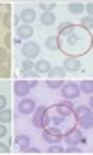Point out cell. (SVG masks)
<instances>
[{
	"mask_svg": "<svg viewBox=\"0 0 93 155\" xmlns=\"http://www.w3.org/2000/svg\"><path fill=\"white\" fill-rule=\"evenodd\" d=\"M73 112H75V116L78 120L80 127H84V129H91L93 127L91 108H88V107H76V108H73Z\"/></svg>",
	"mask_w": 93,
	"mask_h": 155,
	"instance_id": "obj_1",
	"label": "cell"
},
{
	"mask_svg": "<svg viewBox=\"0 0 93 155\" xmlns=\"http://www.w3.org/2000/svg\"><path fill=\"white\" fill-rule=\"evenodd\" d=\"M62 131L60 127H45L43 129V140L49 142V144H60L62 140Z\"/></svg>",
	"mask_w": 93,
	"mask_h": 155,
	"instance_id": "obj_2",
	"label": "cell"
},
{
	"mask_svg": "<svg viewBox=\"0 0 93 155\" xmlns=\"http://www.w3.org/2000/svg\"><path fill=\"white\" fill-rule=\"evenodd\" d=\"M62 94H63V97H67V99H76V97L80 95V88H78V84H75V82H65V84L62 86Z\"/></svg>",
	"mask_w": 93,
	"mask_h": 155,
	"instance_id": "obj_3",
	"label": "cell"
},
{
	"mask_svg": "<svg viewBox=\"0 0 93 155\" xmlns=\"http://www.w3.org/2000/svg\"><path fill=\"white\" fill-rule=\"evenodd\" d=\"M21 51H22V54H24L28 60H32V58H36L37 54H39V45H37V43H34V41H28V43L22 45Z\"/></svg>",
	"mask_w": 93,
	"mask_h": 155,
	"instance_id": "obj_4",
	"label": "cell"
},
{
	"mask_svg": "<svg viewBox=\"0 0 93 155\" xmlns=\"http://www.w3.org/2000/svg\"><path fill=\"white\" fill-rule=\"evenodd\" d=\"M65 140H67L69 146H75V144H78V142H86V138L82 137V133H80L78 129L67 131V133H65Z\"/></svg>",
	"mask_w": 93,
	"mask_h": 155,
	"instance_id": "obj_5",
	"label": "cell"
},
{
	"mask_svg": "<svg viewBox=\"0 0 93 155\" xmlns=\"http://www.w3.org/2000/svg\"><path fill=\"white\" fill-rule=\"evenodd\" d=\"M13 92L19 97H26V94H30V82L28 81H17L13 84Z\"/></svg>",
	"mask_w": 93,
	"mask_h": 155,
	"instance_id": "obj_6",
	"label": "cell"
},
{
	"mask_svg": "<svg viewBox=\"0 0 93 155\" xmlns=\"http://www.w3.org/2000/svg\"><path fill=\"white\" fill-rule=\"evenodd\" d=\"M19 110H21L22 114L34 112V110H36V101H34V99H30V97H22V101L19 103Z\"/></svg>",
	"mask_w": 93,
	"mask_h": 155,
	"instance_id": "obj_7",
	"label": "cell"
},
{
	"mask_svg": "<svg viewBox=\"0 0 93 155\" xmlns=\"http://www.w3.org/2000/svg\"><path fill=\"white\" fill-rule=\"evenodd\" d=\"M62 68L65 69V71H71V73H75V71H80V60L78 58H75V56H69V58H65V62H63V65Z\"/></svg>",
	"mask_w": 93,
	"mask_h": 155,
	"instance_id": "obj_8",
	"label": "cell"
},
{
	"mask_svg": "<svg viewBox=\"0 0 93 155\" xmlns=\"http://www.w3.org/2000/svg\"><path fill=\"white\" fill-rule=\"evenodd\" d=\"M58 110V116H62V118H67V116H71L73 114V105L69 103V101H63V103H58L54 107Z\"/></svg>",
	"mask_w": 93,
	"mask_h": 155,
	"instance_id": "obj_9",
	"label": "cell"
},
{
	"mask_svg": "<svg viewBox=\"0 0 93 155\" xmlns=\"http://www.w3.org/2000/svg\"><path fill=\"white\" fill-rule=\"evenodd\" d=\"M17 36H19L21 39H30V38L34 36L32 25H19V26H17Z\"/></svg>",
	"mask_w": 93,
	"mask_h": 155,
	"instance_id": "obj_10",
	"label": "cell"
},
{
	"mask_svg": "<svg viewBox=\"0 0 93 155\" xmlns=\"http://www.w3.org/2000/svg\"><path fill=\"white\" fill-rule=\"evenodd\" d=\"M19 19H21L24 25H32V21L36 19V12H34L32 8H26V9H22V12H21Z\"/></svg>",
	"mask_w": 93,
	"mask_h": 155,
	"instance_id": "obj_11",
	"label": "cell"
},
{
	"mask_svg": "<svg viewBox=\"0 0 93 155\" xmlns=\"http://www.w3.org/2000/svg\"><path fill=\"white\" fill-rule=\"evenodd\" d=\"M46 112V107H36L34 110V118H32V125L34 127H41V118Z\"/></svg>",
	"mask_w": 93,
	"mask_h": 155,
	"instance_id": "obj_12",
	"label": "cell"
},
{
	"mask_svg": "<svg viewBox=\"0 0 93 155\" xmlns=\"http://www.w3.org/2000/svg\"><path fill=\"white\" fill-rule=\"evenodd\" d=\"M50 68H52V65H50V62H49V60H39V62L34 64V69H36L39 75L49 73V71H50Z\"/></svg>",
	"mask_w": 93,
	"mask_h": 155,
	"instance_id": "obj_13",
	"label": "cell"
},
{
	"mask_svg": "<svg viewBox=\"0 0 93 155\" xmlns=\"http://www.w3.org/2000/svg\"><path fill=\"white\" fill-rule=\"evenodd\" d=\"M45 45H46V49H50V51H58V49H60V38H58V36H49L46 41H45Z\"/></svg>",
	"mask_w": 93,
	"mask_h": 155,
	"instance_id": "obj_14",
	"label": "cell"
},
{
	"mask_svg": "<svg viewBox=\"0 0 93 155\" xmlns=\"http://www.w3.org/2000/svg\"><path fill=\"white\" fill-rule=\"evenodd\" d=\"M75 32V25L73 23H62L60 28H58V34L60 36H69V34H73Z\"/></svg>",
	"mask_w": 93,
	"mask_h": 155,
	"instance_id": "obj_15",
	"label": "cell"
},
{
	"mask_svg": "<svg viewBox=\"0 0 93 155\" xmlns=\"http://www.w3.org/2000/svg\"><path fill=\"white\" fill-rule=\"evenodd\" d=\"M15 144L24 151L28 146H30V137H26V135H19V137H15Z\"/></svg>",
	"mask_w": 93,
	"mask_h": 155,
	"instance_id": "obj_16",
	"label": "cell"
},
{
	"mask_svg": "<svg viewBox=\"0 0 93 155\" xmlns=\"http://www.w3.org/2000/svg\"><path fill=\"white\" fill-rule=\"evenodd\" d=\"M65 73H67V71H65L63 68H60V65H58V68H50L49 77H50V79H63Z\"/></svg>",
	"mask_w": 93,
	"mask_h": 155,
	"instance_id": "obj_17",
	"label": "cell"
},
{
	"mask_svg": "<svg viewBox=\"0 0 93 155\" xmlns=\"http://www.w3.org/2000/svg\"><path fill=\"white\" fill-rule=\"evenodd\" d=\"M9 121H11V110L2 108L0 110V124H9Z\"/></svg>",
	"mask_w": 93,
	"mask_h": 155,
	"instance_id": "obj_18",
	"label": "cell"
},
{
	"mask_svg": "<svg viewBox=\"0 0 93 155\" xmlns=\"http://www.w3.org/2000/svg\"><path fill=\"white\" fill-rule=\"evenodd\" d=\"M69 12L71 13H82L84 12V4L82 2H71L69 4Z\"/></svg>",
	"mask_w": 93,
	"mask_h": 155,
	"instance_id": "obj_19",
	"label": "cell"
},
{
	"mask_svg": "<svg viewBox=\"0 0 93 155\" xmlns=\"http://www.w3.org/2000/svg\"><path fill=\"white\" fill-rule=\"evenodd\" d=\"M54 13H43L41 15V23L45 25V26H50V25H54Z\"/></svg>",
	"mask_w": 93,
	"mask_h": 155,
	"instance_id": "obj_20",
	"label": "cell"
},
{
	"mask_svg": "<svg viewBox=\"0 0 93 155\" xmlns=\"http://www.w3.org/2000/svg\"><path fill=\"white\" fill-rule=\"evenodd\" d=\"M39 8L43 9V13H52V9L56 8V2H39Z\"/></svg>",
	"mask_w": 93,
	"mask_h": 155,
	"instance_id": "obj_21",
	"label": "cell"
},
{
	"mask_svg": "<svg viewBox=\"0 0 93 155\" xmlns=\"http://www.w3.org/2000/svg\"><path fill=\"white\" fill-rule=\"evenodd\" d=\"M65 82H63V79H49L46 81V86L49 88H62Z\"/></svg>",
	"mask_w": 93,
	"mask_h": 155,
	"instance_id": "obj_22",
	"label": "cell"
},
{
	"mask_svg": "<svg viewBox=\"0 0 93 155\" xmlns=\"http://www.w3.org/2000/svg\"><path fill=\"white\" fill-rule=\"evenodd\" d=\"M78 88H80V90H84L86 94H91V92H93V82H91V81H84Z\"/></svg>",
	"mask_w": 93,
	"mask_h": 155,
	"instance_id": "obj_23",
	"label": "cell"
},
{
	"mask_svg": "<svg viewBox=\"0 0 93 155\" xmlns=\"http://www.w3.org/2000/svg\"><path fill=\"white\" fill-rule=\"evenodd\" d=\"M11 19H13V17H11L9 12H6V13L2 15V25H4L6 28H11V25H13V23H11Z\"/></svg>",
	"mask_w": 93,
	"mask_h": 155,
	"instance_id": "obj_24",
	"label": "cell"
},
{
	"mask_svg": "<svg viewBox=\"0 0 93 155\" xmlns=\"http://www.w3.org/2000/svg\"><path fill=\"white\" fill-rule=\"evenodd\" d=\"M46 153H52V155H58V153H63V148L60 146V144H50V148Z\"/></svg>",
	"mask_w": 93,
	"mask_h": 155,
	"instance_id": "obj_25",
	"label": "cell"
},
{
	"mask_svg": "<svg viewBox=\"0 0 93 155\" xmlns=\"http://www.w3.org/2000/svg\"><path fill=\"white\" fill-rule=\"evenodd\" d=\"M9 60V52L6 47H0V64H6Z\"/></svg>",
	"mask_w": 93,
	"mask_h": 155,
	"instance_id": "obj_26",
	"label": "cell"
},
{
	"mask_svg": "<svg viewBox=\"0 0 93 155\" xmlns=\"http://www.w3.org/2000/svg\"><path fill=\"white\" fill-rule=\"evenodd\" d=\"M0 79H9V68L6 64H0Z\"/></svg>",
	"mask_w": 93,
	"mask_h": 155,
	"instance_id": "obj_27",
	"label": "cell"
},
{
	"mask_svg": "<svg viewBox=\"0 0 93 155\" xmlns=\"http://www.w3.org/2000/svg\"><path fill=\"white\" fill-rule=\"evenodd\" d=\"M21 75L24 77V79H36L39 73H37L36 69H28V71H21Z\"/></svg>",
	"mask_w": 93,
	"mask_h": 155,
	"instance_id": "obj_28",
	"label": "cell"
},
{
	"mask_svg": "<svg viewBox=\"0 0 93 155\" xmlns=\"http://www.w3.org/2000/svg\"><path fill=\"white\" fill-rule=\"evenodd\" d=\"M28 69H34V62L26 58L24 62H22V65H21V71H28Z\"/></svg>",
	"mask_w": 93,
	"mask_h": 155,
	"instance_id": "obj_29",
	"label": "cell"
},
{
	"mask_svg": "<svg viewBox=\"0 0 93 155\" xmlns=\"http://www.w3.org/2000/svg\"><path fill=\"white\" fill-rule=\"evenodd\" d=\"M63 120L65 118H62V116H54V118H50V124H54V127H62Z\"/></svg>",
	"mask_w": 93,
	"mask_h": 155,
	"instance_id": "obj_30",
	"label": "cell"
},
{
	"mask_svg": "<svg viewBox=\"0 0 93 155\" xmlns=\"http://www.w3.org/2000/svg\"><path fill=\"white\" fill-rule=\"evenodd\" d=\"M82 26H84V28H88V30H91V26H93V19H91L89 15L82 19Z\"/></svg>",
	"mask_w": 93,
	"mask_h": 155,
	"instance_id": "obj_31",
	"label": "cell"
},
{
	"mask_svg": "<svg viewBox=\"0 0 93 155\" xmlns=\"http://www.w3.org/2000/svg\"><path fill=\"white\" fill-rule=\"evenodd\" d=\"M76 41H78V36L75 34V32H73V34H69V36H67V45H75Z\"/></svg>",
	"mask_w": 93,
	"mask_h": 155,
	"instance_id": "obj_32",
	"label": "cell"
},
{
	"mask_svg": "<svg viewBox=\"0 0 93 155\" xmlns=\"http://www.w3.org/2000/svg\"><path fill=\"white\" fill-rule=\"evenodd\" d=\"M49 124H50V116L45 112V114H43V118H41V127H46Z\"/></svg>",
	"mask_w": 93,
	"mask_h": 155,
	"instance_id": "obj_33",
	"label": "cell"
},
{
	"mask_svg": "<svg viewBox=\"0 0 93 155\" xmlns=\"http://www.w3.org/2000/svg\"><path fill=\"white\" fill-rule=\"evenodd\" d=\"M4 45H6V49L11 47V34H6L4 36Z\"/></svg>",
	"mask_w": 93,
	"mask_h": 155,
	"instance_id": "obj_34",
	"label": "cell"
},
{
	"mask_svg": "<svg viewBox=\"0 0 93 155\" xmlns=\"http://www.w3.org/2000/svg\"><path fill=\"white\" fill-rule=\"evenodd\" d=\"M6 135H8V127H6V124H0V138L6 137Z\"/></svg>",
	"mask_w": 93,
	"mask_h": 155,
	"instance_id": "obj_35",
	"label": "cell"
},
{
	"mask_svg": "<svg viewBox=\"0 0 93 155\" xmlns=\"http://www.w3.org/2000/svg\"><path fill=\"white\" fill-rule=\"evenodd\" d=\"M6 107H8V99H6L4 95H0V110L6 108Z\"/></svg>",
	"mask_w": 93,
	"mask_h": 155,
	"instance_id": "obj_36",
	"label": "cell"
},
{
	"mask_svg": "<svg viewBox=\"0 0 93 155\" xmlns=\"http://www.w3.org/2000/svg\"><path fill=\"white\" fill-rule=\"evenodd\" d=\"M65 153H82V151H80V150H78V148H75V146H69V148H67V151H65Z\"/></svg>",
	"mask_w": 93,
	"mask_h": 155,
	"instance_id": "obj_37",
	"label": "cell"
},
{
	"mask_svg": "<svg viewBox=\"0 0 93 155\" xmlns=\"http://www.w3.org/2000/svg\"><path fill=\"white\" fill-rule=\"evenodd\" d=\"M84 9H86V12L89 13V17H91V13H93V4H91V2H89V4H86V6H84Z\"/></svg>",
	"mask_w": 93,
	"mask_h": 155,
	"instance_id": "obj_38",
	"label": "cell"
},
{
	"mask_svg": "<svg viewBox=\"0 0 93 155\" xmlns=\"http://www.w3.org/2000/svg\"><path fill=\"white\" fill-rule=\"evenodd\" d=\"M24 153H39V150H37V148H32V146H28V148L24 150Z\"/></svg>",
	"mask_w": 93,
	"mask_h": 155,
	"instance_id": "obj_39",
	"label": "cell"
},
{
	"mask_svg": "<svg viewBox=\"0 0 93 155\" xmlns=\"http://www.w3.org/2000/svg\"><path fill=\"white\" fill-rule=\"evenodd\" d=\"M0 153H9V146H6V144H0Z\"/></svg>",
	"mask_w": 93,
	"mask_h": 155,
	"instance_id": "obj_40",
	"label": "cell"
},
{
	"mask_svg": "<svg viewBox=\"0 0 93 155\" xmlns=\"http://www.w3.org/2000/svg\"><path fill=\"white\" fill-rule=\"evenodd\" d=\"M0 19H2V15H0Z\"/></svg>",
	"mask_w": 93,
	"mask_h": 155,
	"instance_id": "obj_41",
	"label": "cell"
}]
</instances>
